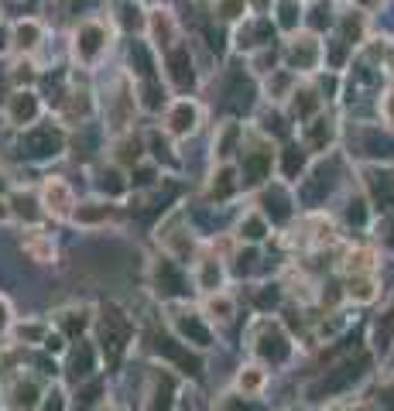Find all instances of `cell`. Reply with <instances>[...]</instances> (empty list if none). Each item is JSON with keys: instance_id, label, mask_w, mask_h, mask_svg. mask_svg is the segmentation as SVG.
<instances>
[{"instance_id": "11", "label": "cell", "mask_w": 394, "mask_h": 411, "mask_svg": "<svg viewBox=\"0 0 394 411\" xmlns=\"http://www.w3.org/2000/svg\"><path fill=\"white\" fill-rule=\"evenodd\" d=\"M165 65H168V79L175 82V89H189V86L196 82L192 59H189V48H185V45H172L168 55H165Z\"/></svg>"}, {"instance_id": "24", "label": "cell", "mask_w": 394, "mask_h": 411, "mask_svg": "<svg viewBox=\"0 0 394 411\" xmlns=\"http://www.w3.org/2000/svg\"><path fill=\"white\" fill-rule=\"evenodd\" d=\"M151 31H155V38H161L158 45H172V41H175V24H172V18H168L165 11H155V14H151Z\"/></svg>"}, {"instance_id": "33", "label": "cell", "mask_w": 394, "mask_h": 411, "mask_svg": "<svg viewBox=\"0 0 394 411\" xmlns=\"http://www.w3.org/2000/svg\"><path fill=\"white\" fill-rule=\"evenodd\" d=\"M302 165H305V155H302L298 148H288V151H285V175L302 172Z\"/></svg>"}, {"instance_id": "5", "label": "cell", "mask_w": 394, "mask_h": 411, "mask_svg": "<svg viewBox=\"0 0 394 411\" xmlns=\"http://www.w3.org/2000/svg\"><path fill=\"white\" fill-rule=\"evenodd\" d=\"M175 394H178L175 373L168 371V367H158V371L151 373V388H148V405H144V411H172Z\"/></svg>"}, {"instance_id": "43", "label": "cell", "mask_w": 394, "mask_h": 411, "mask_svg": "<svg viewBox=\"0 0 394 411\" xmlns=\"http://www.w3.org/2000/svg\"><path fill=\"white\" fill-rule=\"evenodd\" d=\"M4 48H7V31L0 28V52H4Z\"/></svg>"}, {"instance_id": "8", "label": "cell", "mask_w": 394, "mask_h": 411, "mask_svg": "<svg viewBox=\"0 0 394 411\" xmlns=\"http://www.w3.org/2000/svg\"><path fill=\"white\" fill-rule=\"evenodd\" d=\"M41 206L52 216H72L76 196H72V189L62 178H45V185H41Z\"/></svg>"}, {"instance_id": "15", "label": "cell", "mask_w": 394, "mask_h": 411, "mask_svg": "<svg viewBox=\"0 0 394 411\" xmlns=\"http://www.w3.org/2000/svg\"><path fill=\"white\" fill-rule=\"evenodd\" d=\"M271 168V151L268 148H254L243 155V185H257Z\"/></svg>"}, {"instance_id": "41", "label": "cell", "mask_w": 394, "mask_h": 411, "mask_svg": "<svg viewBox=\"0 0 394 411\" xmlns=\"http://www.w3.org/2000/svg\"><path fill=\"white\" fill-rule=\"evenodd\" d=\"M384 110H388V117H391V124H394V93L388 97V103H384Z\"/></svg>"}, {"instance_id": "34", "label": "cell", "mask_w": 394, "mask_h": 411, "mask_svg": "<svg viewBox=\"0 0 394 411\" xmlns=\"http://www.w3.org/2000/svg\"><path fill=\"white\" fill-rule=\"evenodd\" d=\"M350 295L360 298V302H367V298L374 295V285H371L367 278H354V281H350Z\"/></svg>"}, {"instance_id": "37", "label": "cell", "mask_w": 394, "mask_h": 411, "mask_svg": "<svg viewBox=\"0 0 394 411\" xmlns=\"http://www.w3.org/2000/svg\"><path fill=\"white\" fill-rule=\"evenodd\" d=\"M14 213L24 216V219H38V213L31 209V199L28 196H14Z\"/></svg>"}, {"instance_id": "22", "label": "cell", "mask_w": 394, "mask_h": 411, "mask_svg": "<svg viewBox=\"0 0 394 411\" xmlns=\"http://www.w3.org/2000/svg\"><path fill=\"white\" fill-rule=\"evenodd\" d=\"M21 247H24V254L31 257V261H41V264L55 257V247H52V240H48V236L28 234V236H24V243H21Z\"/></svg>"}, {"instance_id": "40", "label": "cell", "mask_w": 394, "mask_h": 411, "mask_svg": "<svg viewBox=\"0 0 394 411\" xmlns=\"http://www.w3.org/2000/svg\"><path fill=\"white\" fill-rule=\"evenodd\" d=\"M11 326V305H7V298H0V333Z\"/></svg>"}, {"instance_id": "21", "label": "cell", "mask_w": 394, "mask_h": 411, "mask_svg": "<svg viewBox=\"0 0 394 411\" xmlns=\"http://www.w3.org/2000/svg\"><path fill=\"white\" fill-rule=\"evenodd\" d=\"M268 236V219L261 213H247L240 219V240L243 243H257V240H264Z\"/></svg>"}, {"instance_id": "46", "label": "cell", "mask_w": 394, "mask_h": 411, "mask_svg": "<svg viewBox=\"0 0 394 411\" xmlns=\"http://www.w3.org/2000/svg\"><path fill=\"white\" fill-rule=\"evenodd\" d=\"M356 411H363V408H356Z\"/></svg>"}, {"instance_id": "16", "label": "cell", "mask_w": 394, "mask_h": 411, "mask_svg": "<svg viewBox=\"0 0 394 411\" xmlns=\"http://www.w3.org/2000/svg\"><path fill=\"white\" fill-rule=\"evenodd\" d=\"M72 219L79 226H99V223L114 219V206L110 202H82V206L72 209Z\"/></svg>"}, {"instance_id": "30", "label": "cell", "mask_w": 394, "mask_h": 411, "mask_svg": "<svg viewBox=\"0 0 394 411\" xmlns=\"http://www.w3.org/2000/svg\"><path fill=\"white\" fill-rule=\"evenodd\" d=\"M14 336H18V339H24V343H45L48 326H45V322H21L18 329H14Z\"/></svg>"}, {"instance_id": "25", "label": "cell", "mask_w": 394, "mask_h": 411, "mask_svg": "<svg viewBox=\"0 0 394 411\" xmlns=\"http://www.w3.org/2000/svg\"><path fill=\"white\" fill-rule=\"evenodd\" d=\"M97 185L106 192V196H124V192H127V182L120 178L117 168H103V172H99V178H97Z\"/></svg>"}, {"instance_id": "14", "label": "cell", "mask_w": 394, "mask_h": 411, "mask_svg": "<svg viewBox=\"0 0 394 411\" xmlns=\"http://www.w3.org/2000/svg\"><path fill=\"white\" fill-rule=\"evenodd\" d=\"M38 97L35 93H28V89H18L14 97L7 99V117H11V124H31V120L38 117Z\"/></svg>"}, {"instance_id": "12", "label": "cell", "mask_w": 394, "mask_h": 411, "mask_svg": "<svg viewBox=\"0 0 394 411\" xmlns=\"http://www.w3.org/2000/svg\"><path fill=\"white\" fill-rule=\"evenodd\" d=\"M69 380H89L93 377V371H97V350L86 343V339H79V346H72L69 350Z\"/></svg>"}, {"instance_id": "35", "label": "cell", "mask_w": 394, "mask_h": 411, "mask_svg": "<svg viewBox=\"0 0 394 411\" xmlns=\"http://www.w3.org/2000/svg\"><path fill=\"white\" fill-rule=\"evenodd\" d=\"M278 14H281V18H278V24H281V28H295V4H292V0H281Z\"/></svg>"}, {"instance_id": "1", "label": "cell", "mask_w": 394, "mask_h": 411, "mask_svg": "<svg viewBox=\"0 0 394 411\" xmlns=\"http://www.w3.org/2000/svg\"><path fill=\"white\" fill-rule=\"evenodd\" d=\"M97 339H99V353H103L106 367L114 371L120 360H124L131 339H134V322H131V315L124 312L120 305L106 302V305L99 309V319H97Z\"/></svg>"}, {"instance_id": "32", "label": "cell", "mask_w": 394, "mask_h": 411, "mask_svg": "<svg viewBox=\"0 0 394 411\" xmlns=\"http://www.w3.org/2000/svg\"><path fill=\"white\" fill-rule=\"evenodd\" d=\"M236 137H240V127H236V124H226V127H223V134H219V141H217V155L219 158H226L230 151H234Z\"/></svg>"}, {"instance_id": "10", "label": "cell", "mask_w": 394, "mask_h": 411, "mask_svg": "<svg viewBox=\"0 0 394 411\" xmlns=\"http://www.w3.org/2000/svg\"><path fill=\"white\" fill-rule=\"evenodd\" d=\"M196 124H199V106L189 103V99H175L168 106V114H165V127H168V134L175 137H189L196 131Z\"/></svg>"}, {"instance_id": "9", "label": "cell", "mask_w": 394, "mask_h": 411, "mask_svg": "<svg viewBox=\"0 0 394 411\" xmlns=\"http://www.w3.org/2000/svg\"><path fill=\"white\" fill-rule=\"evenodd\" d=\"M21 148H24V155L28 158H52V155H59L62 151V134L59 131H52V127H35V131L24 134Z\"/></svg>"}, {"instance_id": "3", "label": "cell", "mask_w": 394, "mask_h": 411, "mask_svg": "<svg viewBox=\"0 0 394 411\" xmlns=\"http://www.w3.org/2000/svg\"><path fill=\"white\" fill-rule=\"evenodd\" d=\"M151 285L161 298H178V295L189 292V281H185V271L178 268V261L172 257H158L155 268H151Z\"/></svg>"}, {"instance_id": "26", "label": "cell", "mask_w": 394, "mask_h": 411, "mask_svg": "<svg viewBox=\"0 0 394 411\" xmlns=\"http://www.w3.org/2000/svg\"><path fill=\"white\" fill-rule=\"evenodd\" d=\"M206 315H213V319H230V315H234V298L223 295V292H213L209 302H206Z\"/></svg>"}, {"instance_id": "39", "label": "cell", "mask_w": 394, "mask_h": 411, "mask_svg": "<svg viewBox=\"0 0 394 411\" xmlns=\"http://www.w3.org/2000/svg\"><path fill=\"white\" fill-rule=\"evenodd\" d=\"M168 151H172V148H168L165 141H158V134L151 137V155H155L158 161H161V158H165V161H172V155H168Z\"/></svg>"}, {"instance_id": "45", "label": "cell", "mask_w": 394, "mask_h": 411, "mask_svg": "<svg viewBox=\"0 0 394 411\" xmlns=\"http://www.w3.org/2000/svg\"><path fill=\"white\" fill-rule=\"evenodd\" d=\"M4 189H7V182H4V175H0V192H4Z\"/></svg>"}, {"instance_id": "4", "label": "cell", "mask_w": 394, "mask_h": 411, "mask_svg": "<svg viewBox=\"0 0 394 411\" xmlns=\"http://www.w3.org/2000/svg\"><path fill=\"white\" fill-rule=\"evenodd\" d=\"M155 350H158V356H165L168 363H175L182 373L202 377V360H199L196 353L189 350V343H182V339H172V336H158V339H155Z\"/></svg>"}, {"instance_id": "38", "label": "cell", "mask_w": 394, "mask_h": 411, "mask_svg": "<svg viewBox=\"0 0 394 411\" xmlns=\"http://www.w3.org/2000/svg\"><path fill=\"white\" fill-rule=\"evenodd\" d=\"M350 271L354 274H360V271H371V254H350Z\"/></svg>"}, {"instance_id": "28", "label": "cell", "mask_w": 394, "mask_h": 411, "mask_svg": "<svg viewBox=\"0 0 394 411\" xmlns=\"http://www.w3.org/2000/svg\"><path fill=\"white\" fill-rule=\"evenodd\" d=\"M217 411H261L257 401H247V398H240V394H223L217 401Z\"/></svg>"}, {"instance_id": "7", "label": "cell", "mask_w": 394, "mask_h": 411, "mask_svg": "<svg viewBox=\"0 0 394 411\" xmlns=\"http://www.w3.org/2000/svg\"><path fill=\"white\" fill-rule=\"evenodd\" d=\"M254 350L261 353L264 360L281 363V360L292 353V346H288V336L281 333V326H275V322H264V326H261V333H257V339H254Z\"/></svg>"}, {"instance_id": "44", "label": "cell", "mask_w": 394, "mask_h": 411, "mask_svg": "<svg viewBox=\"0 0 394 411\" xmlns=\"http://www.w3.org/2000/svg\"><path fill=\"white\" fill-rule=\"evenodd\" d=\"M7 216H11V209H7V206L0 202V219H7Z\"/></svg>"}, {"instance_id": "19", "label": "cell", "mask_w": 394, "mask_h": 411, "mask_svg": "<svg viewBox=\"0 0 394 411\" xmlns=\"http://www.w3.org/2000/svg\"><path fill=\"white\" fill-rule=\"evenodd\" d=\"M89 329V309H65L59 312V333H65L69 339H76Z\"/></svg>"}, {"instance_id": "27", "label": "cell", "mask_w": 394, "mask_h": 411, "mask_svg": "<svg viewBox=\"0 0 394 411\" xmlns=\"http://www.w3.org/2000/svg\"><path fill=\"white\" fill-rule=\"evenodd\" d=\"M38 24H35V21H21L18 28H14V45H18V48H24V52H28V48H35V45H38Z\"/></svg>"}, {"instance_id": "42", "label": "cell", "mask_w": 394, "mask_h": 411, "mask_svg": "<svg viewBox=\"0 0 394 411\" xmlns=\"http://www.w3.org/2000/svg\"><path fill=\"white\" fill-rule=\"evenodd\" d=\"M97 411H124V408H117V405H110V401H106V405H99Z\"/></svg>"}, {"instance_id": "17", "label": "cell", "mask_w": 394, "mask_h": 411, "mask_svg": "<svg viewBox=\"0 0 394 411\" xmlns=\"http://www.w3.org/2000/svg\"><path fill=\"white\" fill-rule=\"evenodd\" d=\"M236 189H240V182H236V172L230 168V165H223V168L213 172V182H209V199L223 202V199L234 196Z\"/></svg>"}, {"instance_id": "6", "label": "cell", "mask_w": 394, "mask_h": 411, "mask_svg": "<svg viewBox=\"0 0 394 411\" xmlns=\"http://www.w3.org/2000/svg\"><path fill=\"white\" fill-rule=\"evenodd\" d=\"M106 48V28L99 21H82L76 31V55L79 62H97L99 52Z\"/></svg>"}, {"instance_id": "36", "label": "cell", "mask_w": 394, "mask_h": 411, "mask_svg": "<svg viewBox=\"0 0 394 411\" xmlns=\"http://www.w3.org/2000/svg\"><path fill=\"white\" fill-rule=\"evenodd\" d=\"M41 411H65V398H62V391H52L41 398Z\"/></svg>"}, {"instance_id": "2", "label": "cell", "mask_w": 394, "mask_h": 411, "mask_svg": "<svg viewBox=\"0 0 394 411\" xmlns=\"http://www.w3.org/2000/svg\"><path fill=\"white\" fill-rule=\"evenodd\" d=\"M172 329H175V336L182 343H189V346H196V350H209V346H213V333H209L206 319L196 315L192 309H175Z\"/></svg>"}, {"instance_id": "23", "label": "cell", "mask_w": 394, "mask_h": 411, "mask_svg": "<svg viewBox=\"0 0 394 411\" xmlns=\"http://www.w3.org/2000/svg\"><path fill=\"white\" fill-rule=\"evenodd\" d=\"M264 380H268V377H264L261 367H243V371L236 373V388H240L243 394H257L261 388H264Z\"/></svg>"}, {"instance_id": "18", "label": "cell", "mask_w": 394, "mask_h": 411, "mask_svg": "<svg viewBox=\"0 0 394 411\" xmlns=\"http://www.w3.org/2000/svg\"><path fill=\"white\" fill-rule=\"evenodd\" d=\"M196 285L202 292H219V285H223V268H219L217 257H202L199 261V274H196Z\"/></svg>"}, {"instance_id": "13", "label": "cell", "mask_w": 394, "mask_h": 411, "mask_svg": "<svg viewBox=\"0 0 394 411\" xmlns=\"http://www.w3.org/2000/svg\"><path fill=\"white\" fill-rule=\"evenodd\" d=\"M7 398H11V408L14 411H31L41 405V384L35 380V377H18L14 380V388L7 391Z\"/></svg>"}, {"instance_id": "31", "label": "cell", "mask_w": 394, "mask_h": 411, "mask_svg": "<svg viewBox=\"0 0 394 411\" xmlns=\"http://www.w3.org/2000/svg\"><path fill=\"white\" fill-rule=\"evenodd\" d=\"M243 7H247V0H213V11H217V18H223V21L240 18Z\"/></svg>"}, {"instance_id": "20", "label": "cell", "mask_w": 394, "mask_h": 411, "mask_svg": "<svg viewBox=\"0 0 394 411\" xmlns=\"http://www.w3.org/2000/svg\"><path fill=\"white\" fill-rule=\"evenodd\" d=\"M319 55V45L312 38H295V45L288 48V62L295 65V69H309Z\"/></svg>"}, {"instance_id": "29", "label": "cell", "mask_w": 394, "mask_h": 411, "mask_svg": "<svg viewBox=\"0 0 394 411\" xmlns=\"http://www.w3.org/2000/svg\"><path fill=\"white\" fill-rule=\"evenodd\" d=\"M99 394H103V384H99V380H93L89 388H82V391L76 394V405H72V411H89L93 405H99Z\"/></svg>"}]
</instances>
